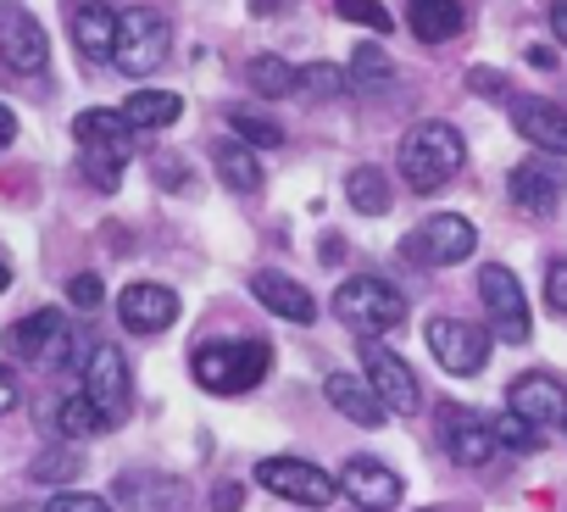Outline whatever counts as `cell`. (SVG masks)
Here are the masks:
<instances>
[{
  "mask_svg": "<svg viewBox=\"0 0 567 512\" xmlns=\"http://www.w3.org/2000/svg\"><path fill=\"white\" fill-rule=\"evenodd\" d=\"M462 162H467V140H462L451 123H440V117L417 123V129L401 140V178H406V190H417V195L445 190V184L462 173Z\"/></svg>",
  "mask_w": 567,
  "mask_h": 512,
  "instance_id": "1",
  "label": "cell"
},
{
  "mask_svg": "<svg viewBox=\"0 0 567 512\" xmlns=\"http://www.w3.org/2000/svg\"><path fill=\"white\" fill-rule=\"evenodd\" d=\"M189 368H195L200 390H212V396H245V390H256L267 379L272 346L267 340H212V346L195 351Z\"/></svg>",
  "mask_w": 567,
  "mask_h": 512,
  "instance_id": "2",
  "label": "cell"
},
{
  "mask_svg": "<svg viewBox=\"0 0 567 512\" xmlns=\"http://www.w3.org/2000/svg\"><path fill=\"white\" fill-rule=\"evenodd\" d=\"M334 318L357 335H384V329H401L406 324V296L390 285V279H373V274H357L334 290Z\"/></svg>",
  "mask_w": 567,
  "mask_h": 512,
  "instance_id": "3",
  "label": "cell"
},
{
  "mask_svg": "<svg viewBox=\"0 0 567 512\" xmlns=\"http://www.w3.org/2000/svg\"><path fill=\"white\" fill-rule=\"evenodd\" d=\"M167 57H173V23H167L156 7H134V12L117 18V45H112L117 73L145 79V73H156Z\"/></svg>",
  "mask_w": 567,
  "mask_h": 512,
  "instance_id": "4",
  "label": "cell"
},
{
  "mask_svg": "<svg viewBox=\"0 0 567 512\" xmlns=\"http://www.w3.org/2000/svg\"><path fill=\"white\" fill-rule=\"evenodd\" d=\"M473 245H478V228L462 212H434L406 234V256L417 268H456L473 256Z\"/></svg>",
  "mask_w": 567,
  "mask_h": 512,
  "instance_id": "5",
  "label": "cell"
},
{
  "mask_svg": "<svg viewBox=\"0 0 567 512\" xmlns=\"http://www.w3.org/2000/svg\"><path fill=\"white\" fill-rule=\"evenodd\" d=\"M73 324L62 313H29L7 329V351L18 362H34V368H68L73 362Z\"/></svg>",
  "mask_w": 567,
  "mask_h": 512,
  "instance_id": "6",
  "label": "cell"
},
{
  "mask_svg": "<svg viewBox=\"0 0 567 512\" xmlns=\"http://www.w3.org/2000/svg\"><path fill=\"white\" fill-rule=\"evenodd\" d=\"M256 484L261 490H272V495H284V501H296V506H329L334 501V490H340V479H329L318 462H307V457H261L256 462Z\"/></svg>",
  "mask_w": 567,
  "mask_h": 512,
  "instance_id": "7",
  "label": "cell"
},
{
  "mask_svg": "<svg viewBox=\"0 0 567 512\" xmlns=\"http://www.w3.org/2000/svg\"><path fill=\"white\" fill-rule=\"evenodd\" d=\"M478 301L489 313V335H501L506 346H523L528 340V296H523V285H517L512 268H501V263L478 268Z\"/></svg>",
  "mask_w": 567,
  "mask_h": 512,
  "instance_id": "8",
  "label": "cell"
},
{
  "mask_svg": "<svg viewBox=\"0 0 567 512\" xmlns=\"http://www.w3.org/2000/svg\"><path fill=\"white\" fill-rule=\"evenodd\" d=\"M84 396H90L112 423L128 418V407H134V379H128V357H123L112 340H101V346L84 357Z\"/></svg>",
  "mask_w": 567,
  "mask_h": 512,
  "instance_id": "9",
  "label": "cell"
},
{
  "mask_svg": "<svg viewBox=\"0 0 567 512\" xmlns=\"http://www.w3.org/2000/svg\"><path fill=\"white\" fill-rule=\"evenodd\" d=\"M0 62L12 73H40L51 62V40L40 29V18L18 0H0Z\"/></svg>",
  "mask_w": 567,
  "mask_h": 512,
  "instance_id": "10",
  "label": "cell"
},
{
  "mask_svg": "<svg viewBox=\"0 0 567 512\" xmlns=\"http://www.w3.org/2000/svg\"><path fill=\"white\" fill-rule=\"evenodd\" d=\"M429 351L445 373H478L489 362V335L467 318H434L429 324Z\"/></svg>",
  "mask_w": 567,
  "mask_h": 512,
  "instance_id": "11",
  "label": "cell"
},
{
  "mask_svg": "<svg viewBox=\"0 0 567 512\" xmlns=\"http://www.w3.org/2000/svg\"><path fill=\"white\" fill-rule=\"evenodd\" d=\"M362 368H368V385H373V396L384 401V412H401V418H412L417 407H423V390H417V373L390 351V346H368L362 351Z\"/></svg>",
  "mask_w": 567,
  "mask_h": 512,
  "instance_id": "12",
  "label": "cell"
},
{
  "mask_svg": "<svg viewBox=\"0 0 567 512\" xmlns=\"http://www.w3.org/2000/svg\"><path fill=\"white\" fill-rule=\"evenodd\" d=\"M506 412L523 418L528 429L567 423V385L550 379V373H523V379H512V390H506Z\"/></svg>",
  "mask_w": 567,
  "mask_h": 512,
  "instance_id": "13",
  "label": "cell"
},
{
  "mask_svg": "<svg viewBox=\"0 0 567 512\" xmlns=\"http://www.w3.org/2000/svg\"><path fill=\"white\" fill-rule=\"evenodd\" d=\"M506 190H512V201H517L523 212L545 217V212H556V206L567 201V173H561L550 156H528V162L512 167Z\"/></svg>",
  "mask_w": 567,
  "mask_h": 512,
  "instance_id": "14",
  "label": "cell"
},
{
  "mask_svg": "<svg viewBox=\"0 0 567 512\" xmlns=\"http://www.w3.org/2000/svg\"><path fill=\"white\" fill-rule=\"evenodd\" d=\"M340 490H346L362 512H390V506H401V473L384 468L379 457H351V462L340 468Z\"/></svg>",
  "mask_w": 567,
  "mask_h": 512,
  "instance_id": "15",
  "label": "cell"
},
{
  "mask_svg": "<svg viewBox=\"0 0 567 512\" xmlns=\"http://www.w3.org/2000/svg\"><path fill=\"white\" fill-rule=\"evenodd\" d=\"M440 434H445V451H451V462H462V468H484L489 457H495V434H489V418H478V412H467V407H440Z\"/></svg>",
  "mask_w": 567,
  "mask_h": 512,
  "instance_id": "16",
  "label": "cell"
},
{
  "mask_svg": "<svg viewBox=\"0 0 567 512\" xmlns=\"http://www.w3.org/2000/svg\"><path fill=\"white\" fill-rule=\"evenodd\" d=\"M117 318L134 329V335H162L173 318H178V290L145 279V285H128L123 301H117Z\"/></svg>",
  "mask_w": 567,
  "mask_h": 512,
  "instance_id": "17",
  "label": "cell"
},
{
  "mask_svg": "<svg viewBox=\"0 0 567 512\" xmlns=\"http://www.w3.org/2000/svg\"><path fill=\"white\" fill-rule=\"evenodd\" d=\"M512 129L534 145V151H545V156H567V106H556V101H512Z\"/></svg>",
  "mask_w": 567,
  "mask_h": 512,
  "instance_id": "18",
  "label": "cell"
},
{
  "mask_svg": "<svg viewBox=\"0 0 567 512\" xmlns=\"http://www.w3.org/2000/svg\"><path fill=\"white\" fill-rule=\"evenodd\" d=\"M250 296H256L272 318H284V324H312V318H318L312 290H307L301 279H290V274H278V268H261V274L250 279Z\"/></svg>",
  "mask_w": 567,
  "mask_h": 512,
  "instance_id": "19",
  "label": "cell"
},
{
  "mask_svg": "<svg viewBox=\"0 0 567 512\" xmlns=\"http://www.w3.org/2000/svg\"><path fill=\"white\" fill-rule=\"evenodd\" d=\"M73 134H79V145H84V151H101V156H117V162H128V156H134V129H128V117H123V112L90 106V112H79V117H73Z\"/></svg>",
  "mask_w": 567,
  "mask_h": 512,
  "instance_id": "20",
  "label": "cell"
},
{
  "mask_svg": "<svg viewBox=\"0 0 567 512\" xmlns=\"http://www.w3.org/2000/svg\"><path fill=\"white\" fill-rule=\"evenodd\" d=\"M329 407L340 412V418H351V423H362V429H379L390 412H384V401L373 396V385L368 379H357V373H329Z\"/></svg>",
  "mask_w": 567,
  "mask_h": 512,
  "instance_id": "21",
  "label": "cell"
},
{
  "mask_svg": "<svg viewBox=\"0 0 567 512\" xmlns=\"http://www.w3.org/2000/svg\"><path fill=\"white\" fill-rule=\"evenodd\" d=\"M117 501L128 512H173L184 501V484L167 473H123L117 479Z\"/></svg>",
  "mask_w": 567,
  "mask_h": 512,
  "instance_id": "22",
  "label": "cell"
},
{
  "mask_svg": "<svg viewBox=\"0 0 567 512\" xmlns=\"http://www.w3.org/2000/svg\"><path fill=\"white\" fill-rule=\"evenodd\" d=\"M73 45L90 57V62H106L112 45H117V12L106 0H90V7L73 12Z\"/></svg>",
  "mask_w": 567,
  "mask_h": 512,
  "instance_id": "23",
  "label": "cell"
},
{
  "mask_svg": "<svg viewBox=\"0 0 567 512\" xmlns=\"http://www.w3.org/2000/svg\"><path fill=\"white\" fill-rule=\"evenodd\" d=\"M406 29L423 45H445L462 34V7L456 0H406Z\"/></svg>",
  "mask_w": 567,
  "mask_h": 512,
  "instance_id": "24",
  "label": "cell"
},
{
  "mask_svg": "<svg viewBox=\"0 0 567 512\" xmlns=\"http://www.w3.org/2000/svg\"><path fill=\"white\" fill-rule=\"evenodd\" d=\"M212 162H217V178H223L234 195H256V190H261V156H256L250 145L223 140V145L212 151Z\"/></svg>",
  "mask_w": 567,
  "mask_h": 512,
  "instance_id": "25",
  "label": "cell"
},
{
  "mask_svg": "<svg viewBox=\"0 0 567 512\" xmlns=\"http://www.w3.org/2000/svg\"><path fill=\"white\" fill-rule=\"evenodd\" d=\"M123 117H128L134 134H140V129H173V123L184 117V101H178L173 90H134L128 106H123Z\"/></svg>",
  "mask_w": 567,
  "mask_h": 512,
  "instance_id": "26",
  "label": "cell"
},
{
  "mask_svg": "<svg viewBox=\"0 0 567 512\" xmlns=\"http://www.w3.org/2000/svg\"><path fill=\"white\" fill-rule=\"evenodd\" d=\"M228 129H234V140L250 145V151H272V145H284V123L267 117V112H250V106H234V112H228Z\"/></svg>",
  "mask_w": 567,
  "mask_h": 512,
  "instance_id": "27",
  "label": "cell"
},
{
  "mask_svg": "<svg viewBox=\"0 0 567 512\" xmlns=\"http://www.w3.org/2000/svg\"><path fill=\"white\" fill-rule=\"evenodd\" d=\"M245 84H250L256 95L278 101V95L296 90V68L284 62V57H250V62H245Z\"/></svg>",
  "mask_w": 567,
  "mask_h": 512,
  "instance_id": "28",
  "label": "cell"
},
{
  "mask_svg": "<svg viewBox=\"0 0 567 512\" xmlns=\"http://www.w3.org/2000/svg\"><path fill=\"white\" fill-rule=\"evenodd\" d=\"M56 423H62V434H73V440H84V434H112V429H117L90 396H68V401L56 407Z\"/></svg>",
  "mask_w": 567,
  "mask_h": 512,
  "instance_id": "29",
  "label": "cell"
},
{
  "mask_svg": "<svg viewBox=\"0 0 567 512\" xmlns=\"http://www.w3.org/2000/svg\"><path fill=\"white\" fill-rule=\"evenodd\" d=\"M346 195H351V206L368 212V217H384V212H390V178H384L379 167H357V173L346 178Z\"/></svg>",
  "mask_w": 567,
  "mask_h": 512,
  "instance_id": "30",
  "label": "cell"
},
{
  "mask_svg": "<svg viewBox=\"0 0 567 512\" xmlns=\"http://www.w3.org/2000/svg\"><path fill=\"white\" fill-rule=\"evenodd\" d=\"M79 468H84V457H79L73 446H56V451H40V457H34L29 479H34V484H73Z\"/></svg>",
  "mask_w": 567,
  "mask_h": 512,
  "instance_id": "31",
  "label": "cell"
},
{
  "mask_svg": "<svg viewBox=\"0 0 567 512\" xmlns=\"http://www.w3.org/2000/svg\"><path fill=\"white\" fill-rule=\"evenodd\" d=\"M357 90H384L390 79H395V68H390V57L379 51V45H357V57H351V73H346Z\"/></svg>",
  "mask_w": 567,
  "mask_h": 512,
  "instance_id": "32",
  "label": "cell"
},
{
  "mask_svg": "<svg viewBox=\"0 0 567 512\" xmlns=\"http://www.w3.org/2000/svg\"><path fill=\"white\" fill-rule=\"evenodd\" d=\"M296 90L301 95H318V101H340L351 90V79L340 68H329V62H312V68H296Z\"/></svg>",
  "mask_w": 567,
  "mask_h": 512,
  "instance_id": "33",
  "label": "cell"
},
{
  "mask_svg": "<svg viewBox=\"0 0 567 512\" xmlns=\"http://www.w3.org/2000/svg\"><path fill=\"white\" fill-rule=\"evenodd\" d=\"M334 12H340L346 23L373 29V34H390V29H395V18L384 12V0H334Z\"/></svg>",
  "mask_w": 567,
  "mask_h": 512,
  "instance_id": "34",
  "label": "cell"
},
{
  "mask_svg": "<svg viewBox=\"0 0 567 512\" xmlns=\"http://www.w3.org/2000/svg\"><path fill=\"white\" fill-rule=\"evenodd\" d=\"M489 434H495V446H506V451H539V429H528V423L512 418V412L489 418Z\"/></svg>",
  "mask_w": 567,
  "mask_h": 512,
  "instance_id": "35",
  "label": "cell"
},
{
  "mask_svg": "<svg viewBox=\"0 0 567 512\" xmlns=\"http://www.w3.org/2000/svg\"><path fill=\"white\" fill-rule=\"evenodd\" d=\"M84 173H90V184L95 190H117V178H123V162L117 156H101V151H84Z\"/></svg>",
  "mask_w": 567,
  "mask_h": 512,
  "instance_id": "36",
  "label": "cell"
},
{
  "mask_svg": "<svg viewBox=\"0 0 567 512\" xmlns=\"http://www.w3.org/2000/svg\"><path fill=\"white\" fill-rule=\"evenodd\" d=\"M45 512H112L101 495H84V490H56L51 501H45Z\"/></svg>",
  "mask_w": 567,
  "mask_h": 512,
  "instance_id": "37",
  "label": "cell"
},
{
  "mask_svg": "<svg viewBox=\"0 0 567 512\" xmlns=\"http://www.w3.org/2000/svg\"><path fill=\"white\" fill-rule=\"evenodd\" d=\"M68 301L84 307V313H95V307L106 301V296H101V279H95V274H73V279H68Z\"/></svg>",
  "mask_w": 567,
  "mask_h": 512,
  "instance_id": "38",
  "label": "cell"
},
{
  "mask_svg": "<svg viewBox=\"0 0 567 512\" xmlns=\"http://www.w3.org/2000/svg\"><path fill=\"white\" fill-rule=\"evenodd\" d=\"M545 301H550V313L567 318V263H550L545 268Z\"/></svg>",
  "mask_w": 567,
  "mask_h": 512,
  "instance_id": "39",
  "label": "cell"
},
{
  "mask_svg": "<svg viewBox=\"0 0 567 512\" xmlns=\"http://www.w3.org/2000/svg\"><path fill=\"white\" fill-rule=\"evenodd\" d=\"M18 401H23V385H18V373H12V368H0V418H7V412H18Z\"/></svg>",
  "mask_w": 567,
  "mask_h": 512,
  "instance_id": "40",
  "label": "cell"
},
{
  "mask_svg": "<svg viewBox=\"0 0 567 512\" xmlns=\"http://www.w3.org/2000/svg\"><path fill=\"white\" fill-rule=\"evenodd\" d=\"M239 501H245L239 484H217V490H212V506H217V512H239Z\"/></svg>",
  "mask_w": 567,
  "mask_h": 512,
  "instance_id": "41",
  "label": "cell"
},
{
  "mask_svg": "<svg viewBox=\"0 0 567 512\" xmlns=\"http://www.w3.org/2000/svg\"><path fill=\"white\" fill-rule=\"evenodd\" d=\"M467 84H473L478 95H506V79H501V73H484V68H478V73H473Z\"/></svg>",
  "mask_w": 567,
  "mask_h": 512,
  "instance_id": "42",
  "label": "cell"
},
{
  "mask_svg": "<svg viewBox=\"0 0 567 512\" xmlns=\"http://www.w3.org/2000/svg\"><path fill=\"white\" fill-rule=\"evenodd\" d=\"M550 34L556 45H567V0H550Z\"/></svg>",
  "mask_w": 567,
  "mask_h": 512,
  "instance_id": "43",
  "label": "cell"
},
{
  "mask_svg": "<svg viewBox=\"0 0 567 512\" xmlns=\"http://www.w3.org/2000/svg\"><path fill=\"white\" fill-rule=\"evenodd\" d=\"M12 140H18V112H12V106H0V151H7Z\"/></svg>",
  "mask_w": 567,
  "mask_h": 512,
  "instance_id": "44",
  "label": "cell"
},
{
  "mask_svg": "<svg viewBox=\"0 0 567 512\" xmlns=\"http://www.w3.org/2000/svg\"><path fill=\"white\" fill-rule=\"evenodd\" d=\"M245 7H250L256 18H272V12H284V7H290V0H245Z\"/></svg>",
  "mask_w": 567,
  "mask_h": 512,
  "instance_id": "45",
  "label": "cell"
},
{
  "mask_svg": "<svg viewBox=\"0 0 567 512\" xmlns=\"http://www.w3.org/2000/svg\"><path fill=\"white\" fill-rule=\"evenodd\" d=\"M12 285V263H7V256H0V290H7Z\"/></svg>",
  "mask_w": 567,
  "mask_h": 512,
  "instance_id": "46",
  "label": "cell"
},
{
  "mask_svg": "<svg viewBox=\"0 0 567 512\" xmlns=\"http://www.w3.org/2000/svg\"><path fill=\"white\" fill-rule=\"evenodd\" d=\"M423 512H445V506H423Z\"/></svg>",
  "mask_w": 567,
  "mask_h": 512,
  "instance_id": "47",
  "label": "cell"
}]
</instances>
